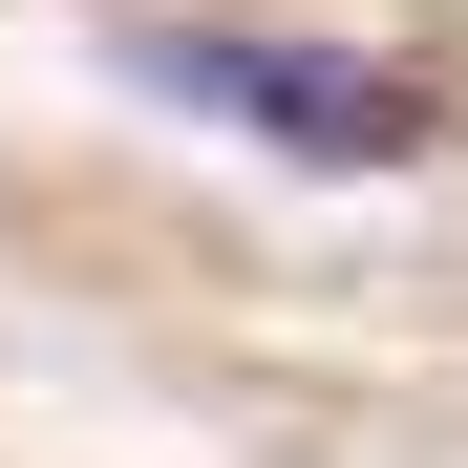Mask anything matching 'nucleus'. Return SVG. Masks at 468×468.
<instances>
[{
  "mask_svg": "<svg viewBox=\"0 0 468 468\" xmlns=\"http://www.w3.org/2000/svg\"><path fill=\"white\" fill-rule=\"evenodd\" d=\"M107 64H128L171 128L277 149V171H426V86H405V64H341V43H234V22H128Z\"/></svg>",
  "mask_w": 468,
  "mask_h": 468,
  "instance_id": "obj_1",
  "label": "nucleus"
}]
</instances>
